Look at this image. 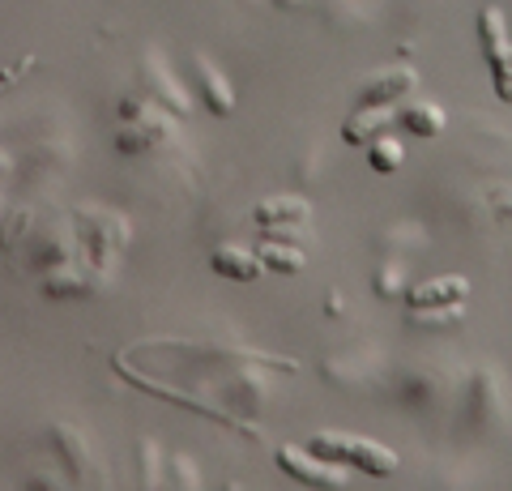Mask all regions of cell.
<instances>
[{
	"label": "cell",
	"mask_w": 512,
	"mask_h": 491,
	"mask_svg": "<svg viewBox=\"0 0 512 491\" xmlns=\"http://www.w3.org/2000/svg\"><path fill=\"white\" fill-rule=\"evenodd\" d=\"M308 449L329 457V462H342V466H359L363 474H397V453L380 440H367V436H350V432H316L308 440Z\"/></svg>",
	"instance_id": "obj_1"
},
{
	"label": "cell",
	"mask_w": 512,
	"mask_h": 491,
	"mask_svg": "<svg viewBox=\"0 0 512 491\" xmlns=\"http://www.w3.org/2000/svg\"><path fill=\"white\" fill-rule=\"evenodd\" d=\"M478 47H483V56H487L495 99L512 107V39L504 30V13L495 5L478 13Z\"/></svg>",
	"instance_id": "obj_2"
},
{
	"label": "cell",
	"mask_w": 512,
	"mask_h": 491,
	"mask_svg": "<svg viewBox=\"0 0 512 491\" xmlns=\"http://www.w3.org/2000/svg\"><path fill=\"white\" fill-rule=\"evenodd\" d=\"M278 470L295 483H308V487H346L350 474L342 462H329L312 449H299V445H282L278 449Z\"/></svg>",
	"instance_id": "obj_3"
},
{
	"label": "cell",
	"mask_w": 512,
	"mask_h": 491,
	"mask_svg": "<svg viewBox=\"0 0 512 491\" xmlns=\"http://www.w3.org/2000/svg\"><path fill=\"white\" fill-rule=\"evenodd\" d=\"M470 295V282L461 274H444V278H427L419 287L406 291V304L410 308H448V304H466Z\"/></svg>",
	"instance_id": "obj_4"
},
{
	"label": "cell",
	"mask_w": 512,
	"mask_h": 491,
	"mask_svg": "<svg viewBox=\"0 0 512 491\" xmlns=\"http://www.w3.org/2000/svg\"><path fill=\"white\" fill-rule=\"evenodd\" d=\"M397 120H402L397 103L393 107H359V112L342 124V141H350V146H372V141L389 133Z\"/></svg>",
	"instance_id": "obj_5"
},
{
	"label": "cell",
	"mask_w": 512,
	"mask_h": 491,
	"mask_svg": "<svg viewBox=\"0 0 512 491\" xmlns=\"http://www.w3.org/2000/svg\"><path fill=\"white\" fill-rule=\"evenodd\" d=\"M414 86H419V73L414 69H393V73L376 77V82L359 94V107H393V103H402Z\"/></svg>",
	"instance_id": "obj_6"
},
{
	"label": "cell",
	"mask_w": 512,
	"mask_h": 491,
	"mask_svg": "<svg viewBox=\"0 0 512 491\" xmlns=\"http://www.w3.org/2000/svg\"><path fill=\"white\" fill-rule=\"evenodd\" d=\"M192 69H197V82H201V94H205V107H210L214 116H231V112H235V90H231L227 77L214 69V60L192 56Z\"/></svg>",
	"instance_id": "obj_7"
},
{
	"label": "cell",
	"mask_w": 512,
	"mask_h": 491,
	"mask_svg": "<svg viewBox=\"0 0 512 491\" xmlns=\"http://www.w3.org/2000/svg\"><path fill=\"white\" fill-rule=\"evenodd\" d=\"M210 269L218 278H235V282H256L261 278V257L248 248H239V244H227V248H218L214 257H210Z\"/></svg>",
	"instance_id": "obj_8"
},
{
	"label": "cell",
	"mask_w": 512,
	"mask_h": 491,
	"mask_svg": "<svg viewBox=\"0 0 512 491\" xmlns=\"http://www.w3.org/2000/svg\"><path fill=\"white\" fill-rule=\"evenodd\" d=\"M256 227H282V223H308V201L303 197H265L256 201Z\"/></svg>",
	"instance_id": "obj_9"
},
{
	"label": "cell",
	"mask_w": 512,
	"mask_h": 491,
	"mask_svg": "<svg viewBox=\"0 0 512 491\" xmlns=\"http://www.w3.org/2000/svg\"><path fill=\"white\" fill-rule=\"evenodd\" d=\"M402 124L410 129V137L431 141V137L444 133V107H436V103H410V107H402Z\"/></svg>",
	"instance_id": "obj_10"
},
{
	"label": "cell",
	"mask_w": 512,
	"mask_h": 491,
	"mask_svg": "<svg viewBox=\"0 0 512 491\" xmlns=\"http://www.w3.org/2000/svg\"><path fill=\"white\" fill-rule=\"evenodd\" d=\"M367 163H372L376 176H393L397 167L406 163V150H402V141H397L393 133H384L372 141V150H367Z\"/></svg>",
	"instance_id": "obj_11"
},
{
	"label": "cell",
	"mask_w": 512,
	"mask_h": 491,
	"mask_svg": "<svg viewBox=\"0 0 512 491\" xmlns=\"http://www.w3.org/2000/svg\"><path fill=\"white\" fill-rule=\"evenodd\" d=\"M256 257H261V265H265V269H274V274H299L303 261H308V257H303V248L274 244V240L256 248Z\"/></svg>",
	"instance_id": "obj_12"
},
{
	"label": "cell",
	"mask_w": 512,
	"mask_h": 491,
	"mask_svg": "<svg viewBox=\"0 0 512 491\" xmlns=\"http://www.w3.org/2000/svg\"><path fill=\"white\" fill-rule=\"evenodd\" d=\"M376 278H380V282H376L380 295H397V291H402V287H397V269H380Z\"/></svg>",
	"instance_id": "obj_13"
},
{
	"label": "cell",
	"mask_w": 512,
	"mask_h": 491,
	"mask_svg": "<svg viewBox=\"0 0 512 491\" xmlns=\"http://www.w3.org/2000/svg\"><path fill=\"white\" fill-rule=\"evenodd\" d=\"M495 205H500V214H504V218H512V201H495Z\"/></svg>",
	"instance_id": "obj_14"
},
{
	"label": "cell",
	"mask_w": 512,
	"mask_h": 491,
	"mask_svg": "<svg viewBox=\"0 0 512 491\" xmlns=\"http://www.w3.org/2000/svg\"><path fill=\"white\" fill-rule=\"evenodd\" d=\"M282 5H286V9H291V5H299V0H282Z\"/></svg>",
	"instance_id": "obj_15"
}]
</instances>
